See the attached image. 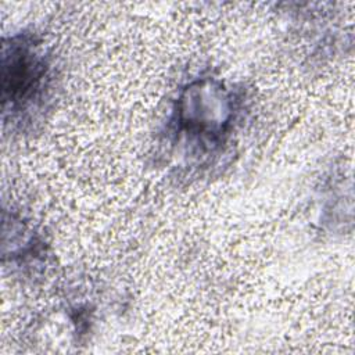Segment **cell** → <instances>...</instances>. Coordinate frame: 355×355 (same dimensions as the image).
Masks as SVG:
<instances>
[{"mask_svg": "<svg viewBox=\"0 0 355 355\" xmlns=\"http://www.w3.org/2000/svg\"><path fill=\"white\" fill-rule=\"evenodd\" d=\"M232 118V105L223 87L214 83L194 85L182 96L179 126L189 135L216 136Z\"/></svg>", "mask_w": 355, "mask_h": 355, "instance_id": "cell-2", "label": "cell"}, {"mask_svg": "<svg viewBox=\"0 0 355 355\" xmlns=\"http://www.w3.org/2000/svg\"><path fill=\"white\" fill-rule=\"evenodd\" d=\"M49 75L40 44L29 35L4 40L1 50V89L4 114H18L37 100Z\"/></svg>", "mask_w": 355, "mask_h": 355, "instance_id": "cell-1", "label": "cell"}]
</instances>
